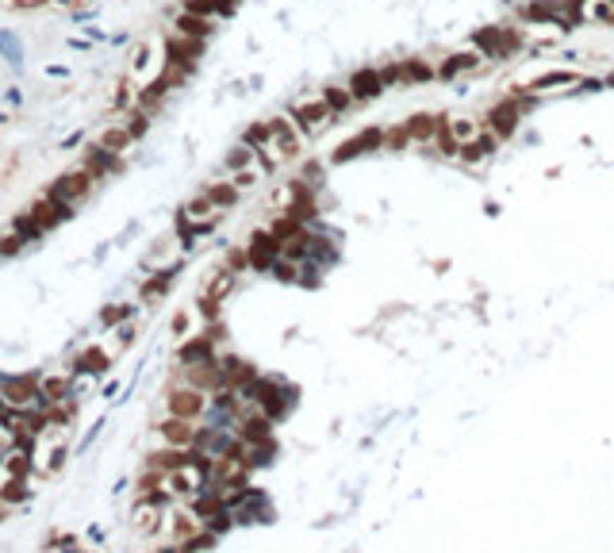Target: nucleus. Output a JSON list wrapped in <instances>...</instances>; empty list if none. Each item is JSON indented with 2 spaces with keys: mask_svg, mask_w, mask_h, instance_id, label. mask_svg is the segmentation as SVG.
<instances>
[{
  "mask_svg": "<svg viewBox=\"0 0 614 553\" xmlns=\"http://www.w3.org/2000/svg\"><path fill=\"white\" fill-rule=\"evenodd\" d=\"M292 119H296V127H300L303 135H319V131L330 127V119H335V108H330L323 96H307V100L292 104Z\"/></svg>",
  "mask_w": 614,
  "mask_h": 553,
  "instance_id": "obj_1",
  "label": "nucleus"
},
{
  "mask_svg": "<svg viewBox=\"0 0 614 553\" xmlns=\"http://www.w3.org/2000/svg\"><path fill=\"white\" fill-rule=\"evenodd\" d=\"M207 411V392L192 388V384H177V388L165 396V415H177V419H192L196 423L200 415Z\"/></svg>",
  "mask_w": 614,
  "mask_h": 553,
  "instance_id": "obj_2",
  "label": "nucleus"
},
{
  "mask_svg": "<svg viewBox=\"0 0 614 553\" xmlns=\"http://www.w3.org/2000/svg\"><path fill=\"white\" fill-rule=\"evenodd\" d=\"M0 396H4L8 408H42V392H39V376H4V384H0Z\"/></svg>",
  "mask_w": 614,
  "mask_h": 553,
  "instance_id": "obj_3",
  "label": "nucleus"
},
{
  "mask_svg": "<svg viewBox=\"0 0 614 553\" xmlns=\"http://www.w3.org/2000/svg\"><path fill=\"white\" fill-rule=\"evenodd\" d=\"M92 184H96V173L85 170V165H77L73 173H61L47 192H50V196H58V200H66V204H77V200H85L92 192Z\"/></svg>",
  "mask_w": 614,
  "mask_h": 553,
  "instance_id": "obj_4",
  "label": "nucleus"
},
{
  "mask_svg": "<svg viewBox=\"0 0 614 553\" xmlns=\"http://www.w3.org/2000/svg\"><path fill=\"white\" fill-rule=\"evenodd\" d=\"M165 523H169V534H173V538H169L173 549H184L200 530H204V519H200L192 507H177V511H169V515H165Z\"/></svg>",
  "mask_w": 614,
  "mask_h": 553,
  "instance_id": "obj_5",
  "label": "nucleus"
},
{
  "mask_svg": "<svg viewBox=\"0 0 614 553\" xmlns=\"http://www.w3.org/2000/svg\"><path fill=\"white\" fill-rule=\"evenodd\" d=\"M476 47L491 58H507V54H514V50L522 47V35H514L511 28H488V31L476 35Z\"/></svg>",
  "mask_w": 614,
  "mask_h": 553,
  "instance_id": "obj_6",
  "label": "nucleus"
},
{
  "mask_svg": "<svg viewBox=\"0 0 614 553\" xmlns=\"http://www.w3.org/2000/svg\"><path fill=\"white\" fill-rule=\"evenodd\" d=\"M157 434H162L165 446H177V450H192L200 438V430L192 427V419H177V415H165V423H157Z\"/></svg>",
  "mask_w": 614,
  "mask_h": 553,
  "instance_id": "obj_7",
  "label": "nucleus"
},
{
  "mask_svg": "<svg viewBox=\"0 0 614 553\" xmlns=\"http://www.w3.org/2000/svg\"><path fill=\"white\" fill-rule=\"evenodd\" d=\"M445 138L453 143V150H464V146H472V143H480L484 138V131H480V123L472 119V116H450L445 119Z\"/></svg>",
  "mask_w": 614,
  "mask_h": 553,
  "instance_id": "obj_8",
  "label": "nucleus"
},
{
  "mask_svg": "<svg viewBox=\"0 0 614 553\" xmlns=\"http://www.w3.org/2000/svg\"><path fill=\"white\" fill-rule=\"evenodd\" d=\"M131 526H135L138 534H157L165 526V511L157 499H135V507H131Z\"/></svg>",
  "mask_w": 614,
  "mask_h": 553,
  "instance_id": "obj_9",
  "label": "nucleus"
},
{
  "mask_svg": "<svg viewBox=\"0 0 614 553\" xmlns=\"http://www.w3.org/2000/svg\"><path fill=\"white\" fill-rule=\"evenodd\" d=\"M28 212L39 219V223L47 227V231H50V227H61L69 215H73V204H66V200H58V196H50V192H47L42 200H35Z\"/></svg>",
  "mask_w": 614,
  "mask_h": 553,
  "instance_id": "obj_10",
  "label": "nucleus"
},
{
  "mask_svg": "<svg viewBox=\"0 0 614 553\" xmlns=\"http://www.w3.org/2000/svg\"><path fill=\"white\" fill-rule=\"evenodd\" d=\"M584 77L572 73V69H549V73H538L526 81V89L530 93H565V89H576Z\"/></svg>",
  "mask_w": 614,
  "mask_h": 553,
  "instance_id": "obj_11",
  "label": "nucleus"
},
{
  "mask_svg": "<svg viewBox=\"0 0 614 553\" xmlns=\"http://www.w3.org/2000/svg\"><path fill=\"white\" fill-rule=\"evenodd\" d=\"M204 54V39H192V35H169L165 39V58L169 61H184V66H196V58Z\"/></svg>",
  "mask_w": 614,
  "mask_h": 553,
  "instance_id": "obj_12",
  "label": "nucleus"
},
{
  "mask_svg": "<svg viewBox=\"0 0 614 553\" xmlns=\"http://www.w3.org/2000/svg\"><path fill=\"white\" fill-rule=\"evenodd\" d=\"M119 157H123V154L108 150V146H100V143H92V146H85V157H81V165H85V170H92L96 177H104V173H116L119 165H123Z\"/></svg>",
  "mask_w": 614,
  "mask_h": 553,
  "instance_id": "obj_13",
  "label": "nucleus"
},
{
  "mask_svg": "<svg viewBox=\"0 0 614 553\" xmlns=\"http://www.w3.org/2000/svg\"><path fill=\"white\" fill-rule=\"evenodd\" d=\"M112 369V354L108 350H100V346H89L81 357L73 362V373L69 376H104Z\"/></svg>",
  "mask_w": 614,
  "mask_h": 553,
  "instance_id": "obj_14",
  "label": "nucleus"
},
{
  "mask_svg": "<svg viewBox=\"0 0 614 553\" xmlns=\"http://www.w3.org/2000/svg\"><path fill=\"white\" fill-rule=\"evenodd\" d=\"M480 66H484V50L476 47V50H457V54H450L442 61L438 73H442V77H457V73H472V69H480Z\"/></svg>",
  "mask_w": 614,
  "mask_h": 553,
  "instance_id": "obj_15",
  "label": "nucleus"
},
{
  "mask_svg": "<svg viewBox=\"0 0 614 553\" xmlns=\"http://www.w3.org/2000/svg\"><path fill=\"white\" fill-rule=\"evenodd\" d=\"M181 219H188L192 227H200V223H219V208L212 204V196L207 192H200L196 200H188V204L181 208ZM196 234V231H192Z\"/></svg>",
  "mask_w": 614,
  "mask_h": 553,
  "instance_id": "obj_16",
  "label": "nucleus"
},
{
  "mask_svg": "<svg viewBox=\"0 0 614 553\" xmlns=\"http://www.w3.org/2000/svg\"><path fill=\"white\" fill-rule=\"evenodd\" d=\"M177 269L181 266H169V269H162V273H154L150 280H143V288H138V300L143 304H157L165 292L173 288V277H177Z\"/></svg>",
  "mask_w": 614,
  "mask_h": 553,
  "instance_id": "obj_17",
  "label": "nucleus"
},
{
  "mask_svg": "<svg viewBox=\"0 0 614 553\" xmlns=\"http://www.w3.org/2000/svg\"><path fill=\"white\" fill-rule=\"evenodd\" d=\"M177 31L181 35H192V39H207V35L215 31V16H200V12H184L177 16Z\"/></svg>",
  "mask_w": 614,
  "mask_h": 553,
  "instance_id": "obj_18",
  "label": "nucleus"
},
{
  "mask_svg": "<svg viewBox=\"0 0 614 553\" xmlns=\"http://www.w3.org/2000/svg\"><path fill=\"white\" fill-rule=\"evenodd\" d=\"M177 357H181V365L212 362V357H215V342H212V335H204V338H192V342H184V346L177 350Z\"/></svg>",
  "mask_w": 614,
  "mask_h": 553,
  "instance_id": "obj_19",
  "label": "nucleus"
},
{
  "mask_svg": "<svg viewBox=\"0 0 614 553\" xmlns=\"http://www.w3.org/2000/svg\"><path fill=\"white\" fill-rule=\"evenodd\" d=\"M349 93H354L357 100L380 96V93H384V77L376 73V69H361V73H354V81H349Z\"/></svg>",
  "mask_w": 614,
  "mask_h": 553,
  "instance_id": "obj_20",
  "label": "nucleus"
},
{
  "mask_svg": "<svg viewBox=\"0 0 614 553\" xmlns=\"http://www.w3.org/2000/svg\"><path fill=\"white\" fill-rule=\"evenodd\" d=\"M31 446H23V442H16L12 450L4 453V469H8V477H31Z\"/></svg>",
  "mask_w": 614,
  "mask_h": 553,
  "instance_id": "obj_21",
  "label": "nucleus"
},
{
  "mask_svg": "<svg viewBox=\"0 0 614 553\" xmlns=\"http://www.w3.org/2000/svg\"><path fill=\"white\" fill-rule=\"evenodd\" d=\"M373 146H380V131H361L357 138H349V143H342L338 150H335V162H346V157H354V154H361V150H373Z\"/></svg>",
  "mask_w": 614,
  "mask_h": 553,
  "instance_id": "obj_22",
  "label": "nucleus"
},
{
  "mask_svg": "<svg viewBox=\"0 0 614 553\" xmlns=\"http://www.w3.org/2000/svg\"><path fill=\"white\" fill-rule=\"evenodd\" d=\"M28 499H31L28 477H8L4 484H0V504L4 507H20V504H28Z\"/></svg>",
  "mask_w": 614,
  "mask_h": 553,
  "instance_id": "obj_23",
  "label": "nucleus"
},
{
  "mask_svg": "<svg viewBox=\"0 0 614 553\" xmlns=\"http://www.w3.org/2000/svg\"><path fill=\"white\" fill-rule=\"evenodd\" d=\"M39 392H42V403H58L69 396V376H58V373H47L39 376Z\"/></svg>",
  "mask_w": 614,
  "mask_h": 553,
  "instance_id": "obj_24",
  "label": "nucleus"
},
{
  "mask_svg": "<svg viewBox=\"0 0 614 553\" xmlns=\"http://www.w3.org/2000/svg\"><path fill=\"white\" fill-rule=\"evenodd\" d=\"M96 143L108 146V150H116V154H123L131 143H135V135H131V127L123 123V127H104L100 135H96Z\"/></svg>",
  "mask_w": 614,
  "mask_h": 553,
  "instance_id": "obj_25",
  "label": "nucleus"
},
{
  "mask_svg": "<svg viewBox=\"0 0 614 553\" xmlns=\"http://www.w3.org/2000/svg\"><path fill=\"white\" fill-rule=\"evenodd\" d=\"M204 192H207V196H212V204L219 208V212H227V208H234V204H239V196H242V192L234 189L231 181H215V184H207Z\"/></svg>",
  "mask_w": 614,
  "mask_h": 553,
  "instance_id": "obj_26",
  "label": "nucleus"
},
{
  "mask_svg": "<svg viewBox=\"0 0 614 553\" xmlns=\"http://www.w3.org/2000/svg\"><path fill=\"white\" fill-rule=\"evenodd\" d=\"M584 20H595V23H614V0H584L580 4Z\"/></svg>",
  "mask_w": 614,
  "mask_h": 553,
  "instance_id": "obj_27",
  "label": "nucleus"
},
{
  "mask_svg": "<svg viewBox=\"0 0 614 553\" xmlns=\"http://www.w3.org/2000/svg\"><path fill=\"white\" fill-rule=\"evenodd\" d=\"M12 231L20 234L23 242H35V239H42V234H47V227H42V223H39V219H35L31 212H23V215H16Z\"/></svg>",
  "mask_w": 614,
  "mask_h": 553,
  "instance_id": "obj_28",
  "label": "nucleus"
},
{
  "mask_svg": "<svg viewBox=\"0 0 614 553\" xmlns=\"http://www.w3.org/2000/svg\"><path fill=\"white\" fill-rule=\"evenodd\" d=\"M261 177H265V170H261V165H246V170H234L231 173V184L239 192H250V189H258V184H261Z\"/></svg>",
  "mask_w": 614,
  "mask_h": 553,
  "instance_id": "obj_29",
  "label": "nucleus"
},
{
  "mask_svg": "<svg viewBox=\"0 0 614 553\" xmlns=\"http://www.w3.org/2000/svg\"><path fill=\"white\" fill-rule=\"evenodd\" d=\"M430 135H438V119L434 116H415L407 127H403V138H419V143H423V138H430Z\"/></svg>",
  "mask_w": 614,
  "mask_h": 553,
  "instance_id": "obj_30",
  "label": "nucleus"
},
{
  "mask_svg": "<svg viewBox=\"0 0 614 553\" xmlns=\"http://www.w3.org/2000/svg\"><path fill=\"white\" fill-rule=\"evenodd\" d=\"M253 162H258V150H253L250 143H239L231 154L223 157V165H227L231 173H234V170H246V165H253Z\"/></svg>",
  "mask_w": 614,
  "mask_h": 553,
  "instance_id": "obj_31",
  "label": "nucleus"
},
{
  "mask_svg": "<svg viewBox=\"0 0 614 553\" xmlns=\"http://www.w3.org/2000/svg\"><path fill=\"white\" fill-rule=\"evenodd\" d=\"M526 31H530V39L549 42V39H560V35H565V23H557V20H534Z\"/></svg>",
  "mask_w": 614,
  "mask_h": 553,
  "instance_id": "obj_32",
  "label": "nucleus"
},
{
  "mask_svg": "<svg viewBox=\"0 0 614 553\" xmlns=\"http://www.w3.org/2000/svg\"><path fill=\"white\" fill-rule=\"evenodd\" d=\"M127 319H135V307L131 304H108L100 311V327H119V323H127Z\"/></svg>",
  "mask_w": 614,
  "mask_h": 553,
  "instance_id": "obj_33",
  "label": "nucleus"
},
{
  "mask_svg": "<svg viewBox=\"0 0 614 553\" xmlns=\"http://www.w3.org/2000/svg\"><path fill=\"white\" fill-rule=\"evenodd\" d=\"M514 119H519V108H514V104H503V108L491 112V127H495L499 135H511V131H514Z\"/></svg>",
  "mask_w": 614,
  "mask_h": 553,
  "instance_id": "obj_34",
  "label": "nucleus"
},
{
  "mask_svg": "<svg viewBox=\"0 0 614 553\" xmlns=\"http://www.w3.org/2000/svg\"><path fill=\"white\" fill-rule=\"evenodd\" d=\"M0 54L8 58L12 69H23V50H20V42H16L12 31H0Z\"/></svg>",
  "mask_w": 614,
  "mask_h": 553,
  "instance_id": "obj_35",
  "label": "nucleus"
},
{
  "mask_svg": "<svg viewBox=\"0 0 614 553\" xmlns=\"http://www.w3.org/2000/svg\"><path fill=\"white\" fill-rule=\"evenodd\" d=\"M323 100H327V104H330V108H335V116H338V112H346V108H349V104H354V100H357V96H354V93H349V85H346V89H327V93H323Z\"/></svg>",
  "mask_w": 614,
  "mask_h": 553,
  "instance_id": "obj_36",
  "label": "nucleus"
},
{
  "mask_svg": "<svg viewBox=\"0 0 614 553\" xmlns=\"http://www.w3.org/2000/svg\"><path fill=\"white\" fill-rule=\"evenodd\" d=\"M242 143H250L253 150H261V146L269 143V123H253V127L242 135Z\"/></svg>",
  "mask_w": 614,
  "mask_h": 553,
  "instance_id": "obj_37",
  "label": "nucleus"
},
{
  "mask_svg": "<svg viewBox=\"0 0 614 553\" xmlns=\"http://www.w3.org/2000/svg\"><path fill=\"white\" fill-rule=\"evenodd\" d=\"M66 461H69V446L61 442V446H54V450L47 453V461H42V469H47V472H58V469H61V465H66Z\"/></svg>",
  "mask_w": 614,
  "mask_h": 553,
  "instance_id": "obj_38",
  "label": "nucleus"
},
{
  "mask_svg": "<svg viewBox=\"0 0 614 553\" xmlns=\"http://www.w3.org/2000/svg\"><path fill=\"white\" fill-rule=\"evenodd\" d=\"M430 73H434V69H426L423 61H407V66L399 69V77H403V81H426Z\"/></svg>",
  "mask_w": 614,
  "mask_h": 553,
  "instance_id": "obj_39",
  "label": "nucleus"
},
{
  "mask_svg": "<svg viewBox=\"0 0 614 553\" xmlns=\"http://www.w3.org/2000/svg\"><path fill=\"white\" fill-rule=\"evenodd\" d=\"M135 89H131V85H119V89H116V108L119 112H131V108H138V100H135Z\"/></svg>",
  "mask_w": 614,
  "mask_h": 553,
  "instance_id": "obj_40",
  "label": "nucleus"
},
{
  "mask_svg": "<svg viewBox=\"0 0 614 553\" xmlns=\"http://www.w3.org/2000/svg\"><path fill=\"white\" fill-rule=\"evenodd\" d=\"M150 58H154V42H143V47L135 50V66L131 69H135V73H146V69H150Z\"/></svg>",
  "mask_w": 614,
  "mask_h": 553,
  "instance_id": "obj_41",
  "label": "nucleus"
},
{
  "mask_svg": "<svg viewBox=\"0 0 614 553\" xmlns=\"http://www.w3.org/2000/svg\"><path fill=\"white\" fill-rule=\"evenodd\" d=\"M246 266H250V250H242V246H234V250L227 254V269H234V273H239V269H246Z\"/></svg>",
  "mask_w": 614,
  "mask_h": 553,
  "instance_id": "obj_42",
  "label": "nucleus"
},
{
  "mask_svg": "<svg viewBox=\"0 0 614 553\" xmlns=\"http://www.w3.org/2000/svg\"><path fill=\"white\" fill-rule=\"evenodd\" d=\"M23 246H28V242H23L16 231H12V234H4V239H0V258H12L16 250H23Z\"/></svg>",
  "mask_w": 614,
  "mask_h": 553,
  "instance_id": "obj_43",
  "label": "nucleus"
},
{
  "mask_svg": "<svg viewBox=\"0 0 614 553\" xmlns=\"http://www.w3.org/2000/svg\"><path fill=\"white\" fill-rule=\"evenodd\" d=\"M192 331V311H177L173 315V338H184Z\"/></svg>",
  "mask_w": 614,
  "mask_h": 553,
  "instance_id": "obj_44",
  "label": "nucleus"
},
{
  "mask_svg": "<svg viewBox=\"0 0 614 553\" xmlns=\"http://www.w3.org/2000/svg\"><path fill=\"white\" fill-rule=\"evenodd\" d=\"M61 546H66V549L77 546V538H73V534H54V538L47 542V549H61Z\"/></svg>",
  "mask_w": 614,
  "mask_h": 553,
  "instance_id": "obj_45",
  "label": "nucleus"
},
{
  "mask_svg": "<svg viewBox=\"0 0 614 553\" xmlns=\"http://www.w3.org/2000/svg\"><path fill=\"white\" fill-rule=\"evenodd\" d=\"M4 100L16 108V104H23V93H20V89H8V93H4Z\"/></svg>",
  "mask_w": 614,
  "mask_h": 553,
  "instance_id": "obj_46",
  "label": "nucleus"
},
{
  "mask_svg": "<svg viewBox=\"0 0 614 553\" xmlns=\"http://www.w3.org/2000/svg\"><path fill=\"white\" fill-rule=\"evenodd\" d=\"M77 143H81V131H73L69 138H61V150H69V146H77Z\"/></svg>",
  "mask_w": 614,
  "mask_h": 553,
  "instance_id": "obj_47",
  "label": "nucleus"
},
{
  "mask_svg": "<svg viewBox=\"0 0 614 553\" xmlns=\"http://www.w3.org/2000/svg\"><path fill=\"white\" fill-rule=\"evenodd\" d=\"M47 73H50V77H66L69 69H66V66H47Z\"/></svg>",
  "mask_w": 614,
  "mask_h": 553,
  "instance_id": "obj_48",
  "label": "nucleus"
},
{
  "mask_svg": "<svg viewBox=\"0 0 614 553\" xmlns=\"http://www.w3.org/2000/svg\"><path fill=\"white\" fill-rule=\"evenodd\" d=\"M35 4H42V0H12V8H35Z\"/></svg>",
  "mask_w": 614,
  "mask_h": 553,
  "instance_id": "obj_49",
  "label": "nucleus"
},
{
  "mask_svg": "<svg viewBox=\"0 0 614 553\" xmlns=\"http://www.w3.org/2000/svg\"><path fill=\"white\" fill-rule=\"evenodd\" d=\"M58 4H69V8H73V4H81V0H58Z\"/></svg>",
  "mask_w": 614,
  "mask_h": 553,
  "instance_id": "obj_50",
  "label": "nucleus"
},
{
  "mask_svg": "<svg viewBox=\"0 0 614 553\" xmlns=\"http://www.w3.org/2000/svg\"><path fill=\"white\" fill-rule=\"evenodd\" d=\"M0 127H4V112H0Z\"/></svg>",
  "mask_w": 614,
  "mask_h": 553,
  "instance_id": "obj_51",
  "label": "nucleus"
},
{
  "mask_svg": "<svg viewBox=\"0 0 614 553\" xmlns=\"http://www.w3.org/2000/svg\"><path fill=\"white\" fill-rule=\"evenodd\" d=\"M0 515H4V504H0Z\"/></svg>",
  "mask_w": 614,
  "mask_h": 553,
  "instance_id": "obj_52",
  "label": "nucleus"
},
{
  "mask_svg": "<svg viewBox=\"0 0 614 553\" xmlns=\"http://www.w3.org/2000/svg\"><path fill=\"white\" fill-rule=\"evenodd\" d=\"M42 4H50V0H42Z\"/></svg>",
  "mask_w": 614,
  "mask_h": 553,
  "instance_id": "obj_53",
  "label": "nucleus"
}]
</instances>
